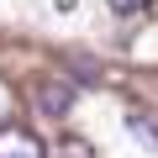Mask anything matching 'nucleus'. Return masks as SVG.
<instances>
[{
  "instance_id": "obj_1",
  "label": "nucleus",
  "mask_w": 158,
  "mask_h": 158,
  "mask_svg": "<svg viewBox=\"0 0 158 158\" xmlns=\"http://www.w3.org/2000/svg\"><path fill=\"white\" fill-rule=\"evenodd\" d=\"M32 106H37V116H69L74 111V85L58 79V74H48V79L32 85Z\"/></svg>"
},
{
  "instance_id": "obj_3",
  "label": "nucleus",
  "mask_w": 158,
  "mask_h": 158,
  "mask_svg": "<svg viewBox=\"0 0 158 158\" xmlns=\"http://www.w3.org/2000/svg\"><path fill=\"white\" fill-rule=\"evenodd\" d=\"M127 127H132L148 148H158V116H153V111H127Z\"/></svg>"
},
{
  "instance_id": "obj_4",
  "label": "nucleus",
  "mask_w": 158,
  "mask_h": 158,
  "mask_svg": "<svg viewBox=\"0 0 158 158\" xmlns=\"http://www.w3.org/2000/svg\"><path fill=\"white\" fill-rule=\"evenodd\" d=\"M58 158H95V148H90L85 137H63V142H58Z\"/></svg>"
},
{
  "instance_id": "obj_2",
  "label": "nucleus",
  "mask_w": 158,
  "mask_h": 158,
  "mask_svg": "<svg viewBox=\"0 0 158 158\" xmlns=\"http://www.w3.org/2000/svg\"><path fill=\"white\" fill-rule=\"evenodd\" d=\"M0 158H48L27 127H0Z\"/></svg>"
},
{
  "instance_id": "obj_5",
  "label": "nucleus",
  "mask_w": 158,
  "mask_h": 158,
  "mask_svg": "<svg viewBox=\"0 0 158 158\" xmlns=\"http://www.w3.org/2000/svg\"><path fill=\"white\" fill-rule=\"evenodd\" d=\"M106 6H111L116 16H132V11H142V6H148V0H106Z\"/></svg>"
}]
</instances>
